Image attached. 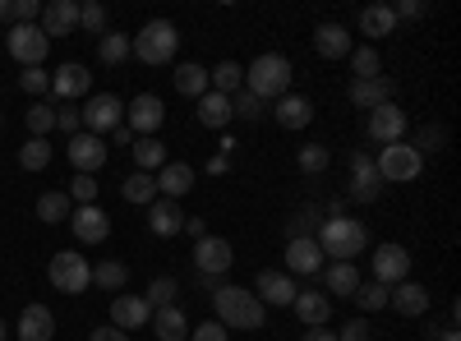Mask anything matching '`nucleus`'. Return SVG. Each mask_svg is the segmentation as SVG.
<instances>
[{
    "label": "nucleus",
    "mask_w": 461,
    "mask_h": 341,
    "mask_svg": "<svg viewBox=\"0 0 461 341\" xmlns=\"http://www.w3.org/2000/svg\"><path fill=\"white\" fill-rule=\"evenodd\" d=\"M230 121H236V116H230V97H221V93H203L199 97V125H208V130H226Z\"/></svg>",
    "instance_id": "c756f323"
},
{
    "label": "nucleus",
    "mask_w": 461,
    "mask_h": 341,
    "mask_svg": "<svg viewBox=\"0 0 461 341\" xmlns=\"http://www.w3.org/2000/svg\"><path fill=\"white\" fill-rule=\"evenodd\" d=\"M19 166H23V171H47V166H51V143H47V139H28V143L19 148Z\"/></svg>",
    "instance_id": "a19ab883"
},
{
    "label": "nucleus",
    "mask_w": 461,
    "mask_h": 341,
    "mask_svg": "<svg viewBox=\"0 0 461 341\" xmlns=\"http://www.w3.org/2000/svg\"><path fill=\"white\" fill-rule=\"evenodd\" d=\"M393 93H397V88H393L388 74H378V79H356V84H351V102H356L360 111H374V106H383V102H397Z\"/></svg>",
    "instance_id": "bb28decb"
},
{
    "label": "nucleus",
    "mask_w": 461,
    "mask_h": 341,
    "mask_svg": "<svg viewBox=\"0 0 461 341\" xmlns=\"http://www.w3.org/2000/svg\"><path fill=\"white\" fill-rule=\"evenodd\" d=\"M79 116H84V125H88V134H111L115 125H125V102L121 97H115V93H93L88 97V106L79 111Z\"/></svg>",
    "instance_id": "6e6552de"
},
{
    "label": "nucleus",
    "mask_w": 461,
    "mask_h": 341,
    "mask_svg": "<svg viewBox=\"0 0 461 341\" xmlns=\"http://www.w3.org/2000/svg\"><path fill=\"white\" fill-rule=\"evenodd\" d=\"M152 323V310H148V300L143 295H115L111 300V328H121V332H139Z\"/></svg>",
    "instance_id": "dca6fc26"
},
{
    "label": "nucleus",
    "mask_w": 461,
    "mask_h": 341,
    "mask_svg": "<svg viewBox=\"0 0 461 341\" xmlns=\"http://www.w3.org/2000/svg\"><path fill=\"white\" fill-rule=\"evenodd\" d=\"M69 212H74V203H69V194H65V189H47V194L37 199V221H47V226H60V221H69Z\"/></svg>",
    "instance_id": "72a5a7b5"
},
{
    "label": "nucleus",
    "mask_w": 461,
    "mask_h": 341,
    "mask_svg": "<svg viewBox=\"0 0 461 341\" xmlns=\"http://www.w3.org/2000/svg\"><path fill=\"white\" fill-rule=\"evenodd\" d=\"M291 310H295V319H300L304 328H328V319H332V300H328L323 291H295Z\"/></svg>",
    "instance_id": "412c9836"
},
{
    "label": "nucleus",
    "mask_w": 461,
    "mask_h": 341,
    "mask_svg": "<svg viewBox=\"0 0 461 341\" xmlns=\"http://www.w3.org/2000/svg\"><path fill=\"white\" fill-rule=\"evenodd\" d=\"M360 32H365V37H393V32H397L393 5H365V10H360Z\"/></svg>",
    "instance_id": "2f4dec72"
},
{
    "label": "nucleus",
    "mask_w": 461,
    "mask_h": 341,
    "mask_svg": "<svg viewBox=\"0 0 461 341\" xmlns=\"http://www.w3.org/2000/svg\"><path fill=\"white\" fill-rule=\"evenodd\" d=\"M5 19H14V0H0V23Z\"/></svg>",
    "instance_id": "69168bd1"
},
{
    "label": "nucleus",
    "mask_w": 461,
    "mask_h": 341,
    "mask_svg": "<svg viewBox=\"0 0 461 341\" xmlns=\"http://www.w3.org/2000/svg\"><path fill=\"white\" fill-rule=\"evenodd\" d=\"M5 47H10V56H14V60H19L23 69L42 65V60H47V51H51L47 32L37 28V23H14V28L5 32Z\"/></svg>",
    "instance_id": "0eeeda50"
},
{
    "label": "nucleus",
    "mask_w": 461,
    "mask_h": 341,
    "mask_svg": "<svg viewBox=\"0 0 461 341\" xmlns=\"http://www.w3.org/2000/svg\"><path fill=\"white\" fill-rule=\"evenodd\" d=\"M406 273H411V249L406 245H378L374 249V282L397 286V282H406Z\"/></svg>",
    "instance_id": "f8f14e48"
},
{
    "label": "nucleus",
    "mask_w": 461,
    "mask_h": 341,
    "mask_svg": "<svg viewBox=\"0 0 461 341\" xmlns=\"http://www.w3.org/2000/svg\"><path fill=\"white\" fill-rule=\"evenodd\" d=\"M365 134L374 139V143H406V111L397 106V102H383V106H374L369 111V121H365Z\"/></svg>",
    "instance_id": "9d476101"
},
{
    "label": "nucleus",
    "mask_w": 461,
    "mask_h": 341,
    "mask_svg": "<svg viewBox=\"0 0 461 341\" xmlns=\"http://www.w3.org/2000/svg\"><path fill=\"white\" fill-rule=\"evenodd\" d=\"M69 203H79V208L97 203V180H93V175H79V171H74V180H69Z\"/></svg>",
    "instance_id": "de8ad7c7"
},
{
    "label": "nucleus",
    "mask_w": 461,
    "mask_h": 341,
    "mask_svg": "<svg viewBox=\"0 0 461 341\" xmlns=\"http://www.w3.org/2000/svg\"><path fill=\"white\" fill-rule=\"evenodd\" d=\"M79 125H84V116L74 106H65V111H56V130H65V134H79Z\"/></svg>",
    "instance_id": "6e6d98bb"
},
{
    "label": "nucleus",
    "mask_w": 461,
    "mask_h": 341,
    "mask_svg": "<svg viewBox=\"0 0 461 341\" xmlns=\"http://www.w3.org/2000/svg\"><path fill=\"white\" fill-rule=\"evenodd\" d=\"M10 337V328H5V319H0V341H5Z\"/></svg>",
    "instance_id": "774afa93"
},
{
    "label": "nucleus",
    "mask_w": 461,
    "mask_h": 341,
    "mask_svg": "<svg viewBox=\"0 0 461 341\" xmlns=\"http://www.w3.org/2000/svg\"><path fill=\"white\" fill-rule=\"evenodd\" d=\"M176 47H180V32L171 19H148L139 37H130V56H139L143 65H171Z\"/></svg>",
    "instance_id": "20e7f679"
},
{
    "label": "nucleus",
    "mask_w": 461,
    "mask_h": 341,
    "mask_svg": "<svg viewBox=\"0 0 461 341\" xmlns=\"http://www.w3.org/2000/svg\"><path fill=\"white\" fill-rule=\"evenodd\" d=\"M79 28H88V32H106V5H97V0H84L79 5Z\"/></svg>",
    "instance_id": "09e8293b"
},
{
    "label": "nucleus",
    "mask_w": 461,
    "mask_h": 341,
    "mask_svg": "<svg viewBox=\"0 0 461 341\" xmlns=\"http://www.w3.org/2000/svg\"><path fill=\"white\" fill-rule=\"evenodd\" d=\"M273 121H277L282 130H304V125L314 121V102L300 97V93H286V97L273 102Z\"/></svg>",
    "instance_id": "4be33fe9"
},
{
    "label": "nucleus",
    "mask_w": 461,
    "mask_h": 341,
    "mask_svg": "<svg viewBox=\"0 0 461 341\" xmlns=\"http://www.w3.org/2000/svg\"><path fill=\"white\" fill-rule=\"evenodd\" d=\"M130 153H134V166L148 171V175L167 166V143H162V139H134Z\"/></svg>",
    "instance_id": "f704fd0d"
},
{
    "label": "nucleus",
    "mask_w": 461,
    "mask_h": 341,
    "mask_svg": "<svg viewBox=\"0 0 461 341\" xmlns=\"http://www.w3.org/2000/svg\"><path fill=\"white\" fill-rule=\"evenodd\" d=\"M438 143H443V130H434V125H425V130H420V134H415V143H411V148H415V153H420V157H425V153H438Z\"/></svg>",
    "instance_id": "603ef678"
},
{
    "label": "nucleus",
    "mask_w": 461,
    "mask_h": 341,
    "mask_svg": "<svg viewBox=\"0 0 461 341\" xmlns=\"http://www.w3.org/2000/svg\"><path fill=\"white\" fill-rule=\"evenodd\" d=\"M111 139H115V143H134V130H130V125H115Z\"/></svg>",
    "instance_id": "0e129e2a"
},
{
    "label": "nucleus",
    "mask_w": 461,
    "mask_h": 341,
    "mask_svg": "<svg viewBox=\"0 0 461 341\" xmlns=\"http://www.w3.org/2000/svg\"><path fill=\"white\" fill-rule=\"evenodd\" d=\"M162 121H167V106H162L158 93H139V97L125 106V125L134 130V139H152V134L162 130Z\"/></svg>",
    "instance_id": "1a4fd4ad"
},
{
    "label": "nucleus",
    "mask_w": 461,
    "mask_h": 341,
    "mask_svg": "<svg viewBox=\"0 0 461 341\" xmlns=\"http://www.w3.org/2000/svg\"><path fill=\"white\" fill-rule=\"evenodd\" d=\"M65 153H69V166L79 171V175H93V171L106 166V143L97 134H74Z\"/></svg>",
    "instance_id": "4468645a"
},
{
    "label": "nucleus",
    "mask_w": 461,
    "mask_h": 341,
    "mask_svg": "<svg viewBox=\"0 0 461 341\" xmlns=\"http://www.w3.org/2000/svg\"><path fill=\"white\" fill-rule=\"evenodd\" d=\"M323 268V249L314 236H300V240H286V273L291 277H310Z\"/></svg>",
    "instance_id": "6ab92c4d"
},
{
    "label": "nucleus",
    "mask_w": 461,
    "mask_h": 341,
    "mask_svg": "<svg viewBox=\"0 0 461 341\" xmlns=\"http://www.w3.org/2000/svg\"><path fill=\"white\" fill-rule=\"evenodd\" d=\"M388 295H393V286H383V282H360L351 300H356L365 314H378V310H388Z\"/></svg>",
    "instance_id": "58836bf2"
},
{
    "label": "nucleus",
    "mask_w": 461,
    "mask_h": 341,
    "mask_svg": "<svg viewBox=\"0 0 461 341\" xmlns=\"http://www.w3.org/2000/svg\"><path fill=\"white\" fill-rule=\"evenodd\" d=\"M208 88L221 93V97H236V93L245 88V65H236V60L212 65V69H208Z\"/></svg>",
    "instance_id": "c85d7f7f"
},
{
    "label": "nucleus",
    "mask_w": 461,
    "mask_h": 341,
    "mask_svg": "<svg viewBox=\"0 0 461 341\" xmlns=\"http://www.w3.org/2000/svg\"><path fill=\"white\" fill-rule=\"evenodd\" d=\"M19 88H23V93H32V97H42V93L51 88V74H47L42 65H32V69H23V74H19Z\"/></svg>",
    "instance_id": "8fccbe9b"
},
{
    "label": "nucleus",
    "mask_w": 461,
    "mask_h": 341,
    "mask_svg": "<svg viewBox=\"0 0 461 341\" xmlns=\"http://www.w3.org/2000/svg\"><path fill=\"white\" fill-rule=\"evenodd\" d=\"M69 231H74V240H79V245H102V240L111 236V217H106L97 203L74 208V212H69Z\"/></svg>",
    "instance_id": "ddd939ff"
},
{
    "label": "nucleus",
    "mask_w": 461,
    "mask_h": 341,
    "mask_svg": "<svg viewBox=\"0 0 461 341\" xmlns=\"http://www.w3.org/2000/svg\"><path fill=\"white\" fill-rule=\"evenodd\" d=\"M295 291H300L295 277H291V273H277V268L258 273V282H254V295L263 300V310H267V305H282V310H286L291 300H295Z\"/></svg>",
    "instance_id": "f3484780"
},
{
    "label": "nucleus",
    "mask_w": 461,
    "mask_h": 341,
    "mask_svg": "<svg viewBox=\"0 0 461 341\" xmlns=\"http://www.w3.org/2000/svg\"><path fill=\"white\" fill-rule=\"evenodd\" d=\"M314 51L323 60H346L351 56V32H346L341 23H319L314 28Z\"/></svg>",
    "instance_id": "a878e982"
},
{
    "label": "nucleus",
    "mask_w": 461,
    "mask_h": 341,
    "mask_svg": "<svg viewBox=\"0 0 461 341\" xmlns=\"http://www.w3.org/2000/svg\"><path fill=\"white\" fill-rule=\"evenodd\" d=\"M176 295H180L176 277H152L143 300H148V310H171V305H176Z\"/></svg>",
    "instance_id": "79ce46f5"
},
{
    "label": "nucleus",
    "mask_w": 461,
    "mask_h": 341,
    "mask_svg": "<svg viewBox=\"0 0 461 341\" xmlns=\"http://www.w3.org/2000/svg\"><path fill=\"white\" fill-rule=\"evenodd\" d=\"M176 93H185V97H203L208 93V69L199 65V60H185V65H176Z\"/></svg>",
    "instance_id": "473e14b6"
},
{
    "label": "nucleus",
    "mask_w": 461,
    "mask_h": 341,
    "mask_svg": "<svg viewBox=\"0 0 461 341\" xmlns=\"http://www.w3.org/2000/svg\"><path fill=\"white\" fill-rule=\"evenodd\" d=\"M47 277H51V286H56V291H65V295H84V291L93 286V268H88V258H84V254H74V249H60V254L51 258Z\"/></svg>",
    "instance_id": "423d86ee"
},
{
    "label": "nucleus",
    "mask_w": 461,
    "mask_h": 341,
    "mask_svg": "<svg viewBox=\"0 0 461 341\" xmlns=\"http://www.w3.org/2000/svg\"><path fill=\"white\" fill-rule=\"evenodd\" d=\"M245 93H254L258 102H277L291 93V60L282 51H267L245 69Z\"/></svg>",
    "instance_id": "7ed1b4c3"
},
{
    "label": "nucleus",
    "mask_w": 461,
    "mask_h": 341,
    "mask_svg": "<svg viewBox=\"0 0 461 341\" xmlns=\"http://www.w3.org/2000/svg\"><path fill=\"white\" fill-rule=\"evenodd\" d=\"M189 341H230V332H226L217 319H208V323H199V328H189Z\"/></svg>",
    "instance_id": "3c124183"
},
{
    "label": "nucleus",
    "mask_w": 461,
    "mask_h": 341,
    "mask_svg": "<svg viewBox=\"0 0 461 341\" xmlns=\"http://www.w3.org/2000/svg\"><path fill=\"white\" fill-rule=\"evenodd\" d=\"M88 341H130V332H121V328H111V323H106V328H93Z\"/></svg>",
    "instance_id": "13d9d810"
},
{
    "label": "nucleus",
    "mask_w": 461,
    "mask_h": 341,
    "mask_svg": "<svg viewBox=\"0 0 461 341\" xmlns=\"http://www.w3.org/2000/svg\"><path fill=\"white\" fill-rule=\"evenodd\" d=\"M47 32V42L51 37H69L74 28H79V0H47L42 5V23H37Z\"/></svg>",
    "instance_id": "2eb2a0df"
},
{
    "label": "nucleus",
    "mask_w": 461,
    "mask_h": 341,
    "mask_svg": "<svg viewBox=\"0 0 461 341\" xmlns=\"http://www.w3.org/2000/svg\"><path fill=\"white\" fill-rule=\"evenodd\" d=\"M121 194H125V203H139V208H148L152 199H158V180H152L148 171H134V175H125Z\"/></svg>",
    "instance_id": "e433bc0d"
},
{
    "label": "nucleus",
    "mask_w": 461,
    "mask_h": 341,
    "mask_svg": "<svg viewBox=\"0 0 461 341\" xmlns=\"http://www.w3.org/2000/svg\"><path fill=\"white\" fill-rule=\"evenodd\" d=\"M230 116H236V121H249V125H254V121H263V116H267V102H258L254 93H245V88H240L236 97H230Z\"/></svg>",
    "instance_id": "c03bdc74"
},
{
    "label": "nucleus",
    "mask_w": 461,
    "mask_h": 341,
    "mask_svg": "<svg viewBox=\"0 0 461 341\" xmlns=\"http://www.w3.org/2000/svg\"><path fill=\"white\" fill-rule=\"evenodd\" d=\"M328 162H332V153L323 143H304L300 148V157H295V166L304 171V175H319V171H328Z\"/></svg>",
    "instance_id": "a18cd8bd"
},
{
    "label": "nucleus",
    "mask_w": 461,
    "mask_h": 341,
    "mask_svg": "<svg viewBox=\"0 0 461 341\" xmlns=\"http://www.w3.org/2000/svg\"><path fill=\"white\" fill-rule=\"evenodd\" d=\"M23 121H28L32 139H47V134L56 130V106H47V102H32V106L23 111Z\"/></svg>",
    "instance_id": "37998d69"
},
{
    "label": "nucleus",
    "mask_w": 461,
    "mask_h": 341,
    "mask_svg": "<svg viewBox=\"0 0 461 341\" xmlns=\"http://www.w3.org/2000/svg\"><path fill=\"white\" fill-rule=\"evenodd\" d=\"M180 231H189L194 240H203V236H208V221H203V217H185V226H180Z\"/></svg>",
    "instance_id": "bf43d9fd"
},
{
    "label": "nucleus",
    "mask_w": 461,
    "mask_h": 341,
    "mask_svg": "<svg viewBox=\"0 0 461 341\" xmlns=\"http://www.w3.org/2000/svg\"><path fill=\"white\" fill-rule=\"evenodd\" d=\"M148 226H152V236H162V240L180 236V226H185L180 203H176V199H152V203H148Z\"/></svg>",
    "instance_id": "b1692460"
},
{
    "label": "nucleus",
    "mask_w": 461,
    "mask_h": 341,
    "mask_svg": "<svg viewBox=\"0 0 461 341\" xmlns=\"http://www.w3.org/2000/svg\"><path fill=\"white\" fill-rule=\"evenodd\" d=\"M319 249L328 254V258H337V263H351V258H360L365 254V245H369V231L356 221V217H346V212H337V217H328L323 226H319Z\"/></svg>",
    "instance_id": "f03ea898"
},
{
    "label": "nucleus",
    "mask_w": 461,
    "mask_h": 341,
    "mask_svg": "<svg viewBox=\"0 0 461 341\" xmlns=\"http://www.w3.org/2000/svg\"><path fill=\"white\" fill-rule=\"evenodd\" d=\"M230 263H236V249H230V240H221V236L194 240V268H199L208 282H212V277H226Z\"/></svg>",
    "instance_id": "9b49d317"
},
{
    "label": "nucleus",
    "mask_w": 461,
    "mask_h": 341,
    "mask_svg": "<svg viewBox=\"0 0 461 341\" xmlns=\"http://www.w3.org/2000/svg\"><path fill=\"white\" fill-rule=\"evenodd\" d=\"M226 171H230V162H226V153H221V157H212V162H208V175H226Z\"/></svg>",
    "instance_id": "e2e57ef3"
},
{
    "label": "nucleus",
    "mask_w": 461,
    "mask_h": 341,
    "mask_svg": "<svg viewBox=\"0 0 461 341\" xmlns=\"http://www.w3.org/2000/svg\"><path fill=\"white\" fill-rule=\"evenodd\" d=\"M56 337V319L47 305H28L19 314V341H51Z\"/></svg>",
    "instance_id": "cd10ccee"
},
{
    "label": "nucleus",
    "mask_w": 461,
    "mask_h": 341,
    "mask_svg": "<svg viewBox=\"0 0 461 341\" xmlns=\"http://www.w3.org/2000/svg\"><path fill=\"white\" fill-rule=\"evenodd\" d=\"M97 60H102V65H125V60H130V32L106 28L102 42H97Z\"/></svg>",
    "instance_id": "c9c22d12"
},
{
    "label": "nucleus",
    "mask_w": 461,
    "mask_h": 341,
    "mask_svg": "<svg viewBox=\"0 0 461 341\" xmlns=\"http://www.w3.org/2000/svg\"><path fill=\"white\" fill-rule=\"evenodd\" d=\"M323 286H328L332 295H356V286H360L356 263H332V268L323 273Z\"/></svg>",
    "instance_id": "4c0bfd02"
},
{
    "label": "nucleus",
    "mask_w": 461,
    "mask_h": 341,
    "mask_svg": "<svg viewBox=\"0 0 461 341\" xmlns=\"http://www.w3.org/2000/svg\"><path fill=\"white\" fill-rule=\"evenodd\" d=\"M51 93H56V97H65V102L88 97V93H93V74H88V65H79V60L60 65V69L51 74Z\"/></svg>",
    "instance_id": "a211bd4d"
},
{
    "label": "nucleus",
    "mask_w": 461,
    "mask_h": 341,
    "mask_svg": "<svg viewBox=\"0 0 461 341\" xmlns=\"http://www.w3.org/2000/svg\"><path fill=\"white\" fill-rule=\"evenodd\" d=\"M212 310H217V323L230 332V328H240V332H254L263 328V300L245 286H217L212 291Z\"/></svg>",
    "instance_id": "f257e3e1"
},
{
    "label": "nucleus",
    "mask_w": 461,
    "mask_h": 341,
    "mask_svg": "<svg viewBox=\"0 0 461 341\" xmlns=\"http://www.w3.org/2000/svg\"><path fill=\"white\" fill-rule=\"evenodd\" d=\"M125 282H130V268L115 263V258H106V263L93 268V286H102V291H125Z\"/></svg>",
    "instance_id": "ea45409f"
},
{
    "label": "nucleus",
    "mask_w": 461,
    "mask_h": 341,
    "mask_svg": "<svg viewBox=\"0 0 461 341\" xmlns=\"http://www.w3.org/2000/svg\"><path fill=\"white\" fill-rule=\"evenodd\" d=\"M374 332H369V323L365 319H351V323H346L341 332H337V341H369Z\"/></svg>",
    "instance_id": "864d4df0"
},
{
    "label": "nucleus",
    "mask_w": 461,
    "mask_h": 341,
    "mask_svg": "<svg viewBox=\"0 0 461 341\" xmlns=\"http://www.w3.org/2000/svg\"><path fill=\"white\" fill-rule=\"evenodd\" d=\"M310 226H314V217H310V212H300V217L291 221V240H300V236H310Z\"/></svg>",
    "instance_id": "052dcab7"
},
{
    "label": "nucleus",
    "mask_w": 461,
    "mask_h": 341,
    "mask_svg": "<svg viewBox=\"0 0 461 341\" xmlns=\"http://www.w3.org/2000/svg\"><path fill=\"white\" fill-rule=\"evenodd\" d=\"M393 14H397V19H420V14H425V0H397Z\"/></svg>",
    "instance_id": "4d7b16f0"
},
{
    "label": "nucleus",
    "mask_w": 461,
    "mask_h": 341,
    "mask_svg": "<svg viewBox=\"0 0 461 341\" xmlns=\"http://www.w3.org/2000/svg\"><path fill=\"white\" fill-rule=\"evenodd\" d=\"M434 341H461V337H456V332H438Z\"/></svg>",
    "instance_id": "338daca9"
},
{
    "label": "nucleus",
    "mask_w": 461,
    "mask_h": 341,
    "mask_svg": "<svg viewBox=\"0 0 461 341\" xmlns=\"http://www.w3.org/2000/svg\"><path fill=\"white\" fill-rule=\"evenodd\" d=\"M374 171H378L383 184H406V180H415L420 171H425V157H420L411 143H388V148H378Z\"/></svg>",
    "instance_id": "39448f33"
},
{
    "label": "nucleus",
    "mask_w": 461,
    "mask_h": 341,
    "mask_svg": "<svg viewBox=\"0 0 461 341\" xmlns=\"http://www.w3.org/2000/svg\"><path fill=\"white\" fill-rule=\"evenodd\" d=\"M351 69H356V79H378V69H383V60H378V51L374 47H351Z\"/></svg>",
    "instance_id": "49530a36"
},
{
    "label": "nucleus",
    "mask_w": 461,
    "mask_h": 341,
    "mask_svg": "<svg viewBox=\"0 0 461 341\" xmlns=\"http://www.w3.org/2000/svg\"><path fill=\"white\" fill-rule=\"evenodd\" d=\"M37 19H42L37 0H14V23H37Z\"/></svg>",
    "instance_id": "5fc2aeb1"
},
{
    "label": "nucleus",
    "mask_w": 461,
    "mask_h": 341,
    "mask_svg": "<svg viewBox=\"0 0 461 341\" xmlns=\"http://www.w3.org/2000/svg\"><path fill=\"white\" fill-rule=\"evenodd\" d=\"M378 194H383V180L374 171V157L369 153H356L351 157V199L356 203H374Z\"/></svg>",
    "instance_id": "aec40b11"
},
{
    "label": "nucleus",
    "mask_w": 461,
    "mask_h": 341,
    "mask_svg": "<svg viewBox=\"0 0 461 341\" xmlns=\"http://www.w3.org/2000/svg\"><path fill=\"white\" fill-rule=\"evenodd\" d=\"M152 332H158V341H185L189 337V319L180 314V305L152 310Z\"/></svg>",
    "instance_id": "7c9ffc66"
},
{
    "label": "nucleus",
    "mask_w": 461,
    "mask_h": 341,
    "mask_svg": "<svg viewBox=\"0 0 461 341\" xmlns=\"http://www.w3.org/2000/svg\"><path fill=\"white\" fill-rule=\"evenodd\" d=\"M388 310H397L402 319H420V314L429 310V291L420 286V282H411V277H406V282H397V286H393Z\"/></svg>",
    "instance_id": "5701e85b"
},
{
    "label": "nucleus",
    "mask_w": 461,
    "mask_h": 341,
    "mask_svg": "<svg viewBox=\"0 0 461 341\" xmlns=\"http://www.w3.org/2000/svg\"><path fill=\"white\" fill-rule=\"evenodd\" d=\"M189 189H194V166L189 162H167L162 175H158V199H185Z\"/></svg>",
    "instance_id": "393cba45"
},
{
    "label": "nucleus",
    "mask_w": 461,
    "mask_h": 341,
    "mask_svg": "<svg viewBox=\"0 0 461 341\" xmlns=\"http://www.w3.org/2000/svg\"><path fill=\"white\" fill-rule=\"evenodd\" d=\"M300 341H337V332H328V328H310Z\"/></svg>",
    "instance_id": "680f3d73"
}]
</instances>
